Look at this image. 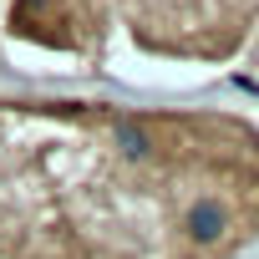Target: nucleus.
<instances>
[{"instance_id": "obj_1", "label": "nucleus", "mask_w": 259, "mask_h": 259, "mask_svg": "<svg viewBox=\"0 0 259 259\" xmlns=\"http://www.w3.org/2000/svg\"><path fill=\"white\" fill-rule=\"evenodd\" d=\"M183 229H188L198 244H219V239H224V229H229V219H224V208H219V203H193V208H188V219H183Z\"/></svg>"}]
</instances>
